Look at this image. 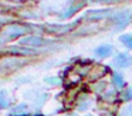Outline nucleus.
I'll return each instance as SVG.
<instances>
[{"instance_id":"obj_23","label":"nucleus","mask_w":132,"mask_h":116,"mask_svg":"<svg viewBox=\"0 0 132 116\" xmlns=\"http://www.w3.org/2000/svg\"><path fill=\"white\" fill-rule=\"evenodd\" d=\"M3 42H4V41L2 40V37H0V44H3Z\"/></svg>"},{"instance_id":"obj_20","label":"nucleus","mask_w":132,"mask_h":116,"mask_svg":"<svg viewBox=\"0 0 132 116\" xmlns=\"http://www.w3.org/2000/svg\"><path fill=\"white\" fill-rule=\"evenodd\" d=\"M46 82H48V85H60L61 84V79L57 78V76H47L46 78Z\"/></svg>"},{"instance_id":"obj_22","label":"nucleus","mask_w":132,"mask_h":116,"mask_svg":"<svg viewBox=\"0 0 132 116\" xmlns=\"http://www.w3.org/2000/svg\"><path fill=\"white\" fill-rule=\"evenodd\" d=\"M102 2H118V0H102Z\"/></svg>"},{"instance_id":"obj_11","label":"nucleus","mask_w":132,"mask_h":116,"mask_svg":"<svg viewBox=\"0 0 132 116\" xmlns=\"http://www.w3.org/2000/svg\"><path fill=\"white\" fill-rule=\"evenodd\" d=\"M13 106V99L6 89H0V109H10Z\"/></svg>"},{"instance_id":"obj_6","label":"nucleus","mask_w":132,"mask_h":116,"mask_svg":"<svg viewBox=\"0 0 132 116\" xmlns=\"http://www.w3.org/2000/svg\"><path fill=\"white\" fill-rule=\"evenodd\" d=\"M31 115V108L29 103L21 102V103L13 105L10 108V115L9 116H30Z\"/></svg>"},{"instance_id":"obj_12","label":"nucleus","mask_w":132,"mask_h":116,"mask_svg":"<svg viewBox=\"0 0 132 116\" xmlns=\"http://www.w3.org/2000/svg\"><path fill=\"white\" fill-rule=\"evenodd\" d=\"M100 96H101V99H102L104 102H106V103H112L114 101H117L118 92H117V89H115V88H112V86L109 88V86H108Z\"/></svg>"},{"instance_id":"obj_4","label":"nucleus","mask_w":132,"mask_h":116,"mask_svg":"<svg viewBox=\"0 0 132 116\" xmlns=\"http://www.w3.org/2000/svg\"><path fill=\"white\" fill-rule=\"evenodd\" d=\"M106 74H108V68L105 65L92 64L89 71H88V74H87V78H88L89 82H95V81H100L101 78H104Z\"/></svg>"},{"instance_id":"obj_25","label":"nucleus","mask_w":132,"mask_h":116,"mask_svg":"<svg viewBox=\"0 0 132 116\" xmlns=\"http://www.w3.org/2000/svg\"><path fill=\"white\" fill-rule=\"evenodd\" d=\"M2 11H3V8H2V7H0V13H2Z\"/></svg>"},{"instance_id":"obj_13","label":"nucleus","mask_w":132,"mask_h":116,"mask_svg":"<svg viewBox=\"0 0 132 116\" xmlns=\"http://www.w3.org/2000/svg\"><path fill=\"white\" fill-rule=\"evenodd\" d=\"M89 103H91V101H89V98L84 93V95L78 96L77 101H75V106H77V110L78 112H84V110L88 109Z\"/></svg>"},{"instance_id":"obj_19","label":"nucleus","mask_w":132,"mask_h":116,"mask_svg":"<svg viewBox=\"0 0 132 116\" xmlns=\"http://www.w3.org/2000/svg\"><path fill=\"white\" fill-rule=\"evenodd\" d=\"M121 98L125 102L132 101V88H125V89L122 91V93H121Z\"/></svg>"},{"instance_id":"obj_10","label":"nucleus","mask_w":132,"mask_h":116,"mask_svg":"<svg viewBox=\"0 0 132 116\" xmlns=\"http://www.w3.org/2000/svg\"><path fill=\"white\" fill-rule=\"evenodd\" d=\"M114 65L118 68H128L129 65H132V58L128 55V54H118L114 58Z\"/></svg>"},{"instance_id":"obj_3","label":"nucleus","mask_w":132,"mask_h":116,"mask_svg":"<svg viewBox=\"0 0 132 116\" xmlns=\"http://www.w3.org/2000/svg\"><path fill=\"white\" fill-rule=\"evenodd\" d=\"M46 40L44 37L38 35V34H34V33H29L26 34L24 37L19 38V45H23V47H29V48H41L43 45H46Z\"/></svg>"},{"instance_id":"obj_7","label":"nucleus","mask_w":132,"mask_h":116,"mask_svg":"<svg viewBox=\"0 0 132 116\" xmlns=\"http://www.w3.org/2000/svg\"><path fill=\"white\" fill-rule=\"evenodd\" d=\"M108 14H111V10L109 8H102V10H91L88 11V13L85 14V17L84 19L88 20V21H98V20L101 19H105Z\"/></svg>"},{"instance_id":"obj_9","label":"nucleus","mask_w":132,"mask_h":116,"mask_svg":"<svg viewBox=\"0 0 132 116\" xmlns=\"http://www.w3.org/2000/svg\"><path fill=\"white\" fill-rule=\"evenodd\" d=\"M112 52H114V47H112V45H108V44H102V45H100V47H97L94 50L95 57H97V58H101V59L111 57Z\"/></svg>"},{"instance_id":"obj_5","label":"nucleus","mask_w":132,"mask_h":116,"mask_svg":"<svg viewBox=\"0 0 132 116\" xmlns=\"http://www.w3.org/2000/svg\"><path fill=\"white\" fill-rule=\"evenodd\" d=\"M77 24V23H75ZM75 24H50L46 27V31L53 35H63V34H67L74 28Z\"/></svg>"},{"instance_id":"obj_1","label":"nucleus","mask_w":132,"mask_h":116,"mask_svg":"<svg viewBox=\"0 0 132 116\" xmlns=\"http://www.w3.org/2000/svg\"><path fill=\"white\" fill-rule=\"evenodd\" d=\"M29 33H31V27L27 24H21L19 21H13L10 24L0 28V37H2V40L4 42L13 41V40H19Z\"/></svg>"},{"instance_id":"obj_15","label":"nucleus","mask_w":132,"mask_h":116,"mask_svg":"<svg viewBox=\"0 0 132 116\" xmlns=\"http://www.w3.org/2000/svg\"><path fill=\"white\" fill-rule=\"evenodd\" d=\"M82 7V3H78V4H72V6H68V8H67L64 13H61V19H68V17H71L72 14H75L80 8Z\"/></svg>"},{"instance_id":"obj_17","label":"nucleus","mask_w":132,"mask_h":116,"mask_svg":"<svg viewBox=\"0 0 132 116\" xmlns=\"http://www.w3.org/2000/svg\"><path fill=\"white\" fill-rule=\"evenodd\" d=\"M16 21V17H13L12 14H6V13H0V28L4 27V25L10 24V23Z\"/></svg>"},{"instance_id":"obj_27","label":"nucleus","mask_w":132,"mask_h":116,"mask_svg":"<svg viewBox=\"0 0 132 116\" xmlns=\"http://www.w3.org/2000/svg\"><path fill=\"white\" fill-rule=\"evenodd\" d=\"M88 116H91V115H88Z\"/></svg>"},{"instance_id":"obj_18","label":"nucleus","mask_w":132,"mask_h":116,"mask_svg":"<svg viewBox=\"0 0 132 116\" xmlns=\"http://www.w3.org/2000/svg\"><path fill=\"white\" fill-rule=\"evenodd\" d=\"M119 41L125 45L128 50H132V33L129 34H123V35L119 37Z\"/></svg>"},{"instance_id":"obj_26","label":"nucleus","mask_w":132,"mask_h":116,"mask_svg":"<svg viewBox=\"0 0 132 116\" xmlns=\"http://www.w3.org/2000/svg\"><path fill=\"white\" fill-rule=\"evenodd\" d=\"M19 2H24V0H19Z\"/></svg>"},{"instance_id":"obj_14","label":"nucleus","mask_w":132,"mask_h":116,"mask_svg":"<svg viewBox=\"0 0 132 116\" xmlns=\"http://www.w3.org/2000/svg\"><path fill=\"white\" fill-rule=\"evenodd\" d=\"M108 86H109L108 82H106V81H101V79H100V81H95L94 84H92L91 89H92V92H94V93H97V95H101V93H102Z\"/></svg>"},{"instance_id":"obj_2","label":"nucleus","mask_w":132,"mask_h":116,"mask_svg":"<svg viewBox=\"0 0 132 116\" xmlns=\"http://www.w3.org/2000/svg\"><path fill=\"white\" fill-rule=\"evenodd\" d=\"M26 59L27 58H23V57L7 54L6 57H2V58H0V69H4V71L17 69V68L23 67V65L26 64Z\"/></svg>"},{"instance_id":"obj_8","label":"nucleus","mask_w":132,"mask_h":116,"mask_svg":"<svg viewBox=\"0 0 132 116\" xmlns=\"http://www.w3.org/2000/svg\"><path fill=\"white\" fill-rule=\"evenodd\" d=\"M129 20H131V16H129L128 11H122V13H118L117 16H114V24L117 30H121L125 25H128Z\"/></svg>"},{"instance_id":"obj_24","label":"nucleus","mask_w":132,"mask_h":116,"mask_svg":"<svg viewBox=\"0 0 132 116\" xmlns=\"http://www.w3.org/2000/svg\"><path fill=\"white\" fill-rule=\"evenodd\" d=\"M30 116H41V115H30Z\"/></svg>"},{"instance_id":"obj_21","label":"nucleus","mask_w":132,"mask_h":116,"mask_svg":"<svg viewBox=\"0 0 132 116\" xmlns=\"http://www.w3.org/2000/svg\"><path fill=\"white\" fill-rule=\"evenodd\" d=\"M121 116H132V106H125L122 109V115Z\"/></svg>"},{"instance_id":"obj_16","label":"nucleus","mask_w":132,"mask_h":116,"mask_svg":"<svg viewBox=\"0 0 132 116\" xmlns=\"http://www.w3.org/2000/svg\"><path fill=\"white\" fill-rule=\"evenodd\" d=\"M112 84H114L115 88H118V89H122V88L125 86L123 76L121 75L119 72H114V74H112Z\"/></svg>"}]
</instances>
